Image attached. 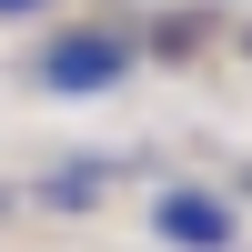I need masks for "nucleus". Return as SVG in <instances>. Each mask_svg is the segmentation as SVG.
Segmentation results:
<instances>
[{"label": "nucleus", "instance_id": "nucleus-1", "mask_svg": "<svg viewBox=\"0 0 252 252\" xmlns=\"http://www.w3.org/2000/svg\"><path fill=\"white\" fill-rule=\"evenodd\" d=\"M152 232L182 242V252H232V202H212V192H161V202H152Z\"/></svg>", "mask_w": 252, "mask_h": 252}, {"label": "nucleus", "instance_id": "nucleus-2", "mask_svg": "<svg viewBox=\"0 0 252 252\" xmlns=\"http://www.w3.org/2000/svg\"><path fill=\"white\" fill-rule=\"evenodd\" d=\"M121 71H131L121 40H51V51H40V81H51V91H111Z\"/></svg>", "mask_w": 252, "mask_h": 252}, {"label": "nucleus", "instance_id": "nucleus-3", "mask_svg": "<svg viewBox=\"0 0 252 252\" xmlns=\"http://www.w3.org/2000/svg\"><path fill=\"white\" fill-rule=\"evenodd\" d=\"M0 10H40V0H0Z\"/></svg>", "mask_w": 252, "mask_h": 252}, {"label": "nucleus", "instance_id": "nucleus-4", "mask_svg": "<svg viewBox=\"0 0 252 252\" xmlns=\"http://www.w3.org/2000/svg\"><path fill=\"white\" fill-rule=\"evenodd\" d=\"M0 212H10V192H0Z\"/></svg>", "mask_w": 252, "mask_h": 252}]
</instances>
